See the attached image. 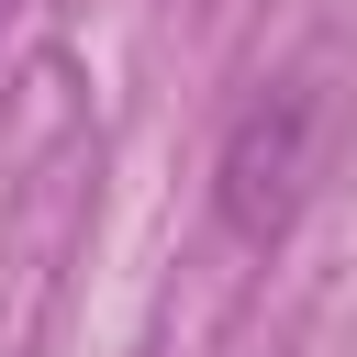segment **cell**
Instances as JSON below:
<instances>
[{
    "mask_svg": "<svg viewBox=\"0 0 357 357\" xmlns=\"http://www.w3.org/2000/svg\"><path fill=\"white\" fill-rule=\"evenodd\" d=\"M335 145H346V67L312 45V56H290L279 78H257L245 112L223 123V156H212V212H223V234H234L245 257L290 245L301 212H312V190L335 178Z\"/></svg>",
    "mask_w": 357,
    "mask_h": 357,
    "instance_id": "obj_1",
    "label": "cell"
},
{
    "mask_svg": "<svg viewBox=\"0 0 357 357\" xmlns=\"http://www.w3.org/2000/svg\"><path fill=\"white\" fill-rule=\"evenodd\" d=\"M0 22H11V0H0Z\"/></svg>",
    "mask_w": 357,
    "mask_h": 357,
    "instance_id": "obj_2",
    "label": "cell"
}]
</instances>
